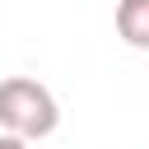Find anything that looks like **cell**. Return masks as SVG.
Segmentation results:
<instances>
[{"label":"cell","instance_id":"cell-1","mask_svg":"<svg viewBox=\"0 0 149 149\" xmlns=\"http://www.w3.org/2000/svg\"><path fill=\"white\" fill-rule=\"evenodd\" d=\"M61 126V107L51 98L47 84L28 79V74H9L0 79V130L19 135V140H47Z\"/></svg>","mask_w":149,"mask_h":149},{"label":"cell","instance_id":"cell-2","mask_svg":"<svg viewBox=\"0 0 149 149\" xmlns=\"http://www.w3.org/2000/svg\"><path fill=\"white\" fill-rule=\"evenodd\" d=\"M116 33L126 47L149 51V0H121L116 5Z\"/></svg>","mask_w":149,"mask_h":149},{"label":"cell","instance_id":"cell-3","mask_svg":"<svg viewBox=\"0 0 149 149\" xmlns=\"http://www.w3.org/2000/svg\"><path fill=\"white\" fill-rule=\"evenodd\" d=\"M0 149H28V140H19V135H0Z\"/></svg>","mask_w":149,"mask_h":149}]
</instances>
